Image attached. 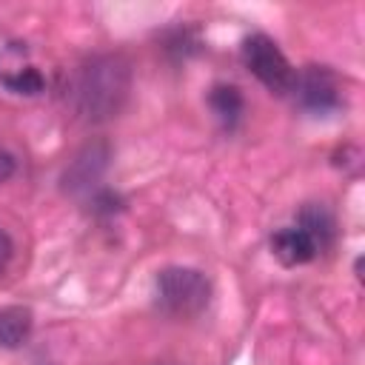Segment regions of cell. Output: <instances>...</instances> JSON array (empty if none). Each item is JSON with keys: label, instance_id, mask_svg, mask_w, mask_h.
Wrapping results in <instances>:
<instances>
[{"label": "cell", "instance_id": "6da1fadb", "mask_svg": "<svg viewBox=\"0 0 365 365\" xmlns=\"http://www.w3.org/2000/svg\"><path fill=\"white\" fill-rule=\"evenodd\" d=\"M128 86H131L128 63L117 54H100L86 60L74 71V80L68 83L66 94L83 120L100 123L117 117V111L128 97Z\"/></svg>", "mask_w": 365, "mask_h": 365}, {"label": "cell", "instance_id": "7a4b0ae2", "mask_svg": "<svg viewBox=\"0 0 365 365\" xmlns=\"http://www.w3.org/2000/svg\"><path fill=\"white\" fill-rule=\"evenodd\" d=\"M154 302L168 317H177V319L197 317L211 302V279L197 268L168 265V268L157 271Z\"/></svg>", "mask_w": 365, "mask_h": 365}, {"label": "cell", "instance_id": "3957f363", "mask_svg": "<svg viewBox=\"0 0 365 365\" xmlns=\"http://www.w3.org/2000/svg\"><path fill=\"white\" fill-rule=\"evenodd\" d=\"M242 63L245 68L271 91V94H291L294 83H297V68L288 63V57L282 54V48L277 46V40H271L262 31H254L242 40Z\"/></svg>", "mask_w": 365, "mask_h": 365}, {"label": "cell", "instance_id": "277c9868", "mask_svg": "<svg viewBox=\"0 0 365 365\" xmlns=\"http://www.w3.org/2000/svg\"><path fill=\"white\" fill-rule=\"evenodd\" d=\"M294 94L305 111L319 114V117L336 111L342 103L339 80L328 66H305L302 71H297Z\"/></svg>", "mask_w": 365, "mask_h": 365}, {"label": "cell", "instance_id": "5b68a950", "mask_svg": "<svg viewBox=\"0 0 365 365\" xmlns=\"http://www.w3.org/2000/svg\"><path fill=\"white\" fill-rule=\"evenodd\" d=\"M0 86L23 97H34L46 88V77L26 60V48L20 43H11L0 51Z\"/></svg>", "mask_w": 365, "mask_h": 365}, {"label": "cell", "instance_id": "8992f818", "mask_svg": "<svg viewBox=\"0 0 365 365\" xmlns=\"http://www.w3.org/2000/svg\"><path fill=\"white\" fill-rule=\"evenodd\" d=\"M271 254H274L282 265L294 268V265L311 262L319 251H317V245L311 242V237H308L302 228H297V225H282V228H277V231L271 234Z\"/></svg>", "mask_w": 365, "mask_h": 365}, {"label": "cell", "instance_id": "52a82bcc", "mask_svg": "<svg viewBox=\"0 0 365 365\" xmlns=\"http://www.w3.org/2000/svg\"><path fill=\"white\" fill-rule=\"evenodd\" d=\"M297 228H302L311 237L317 251H328L336 240V220L325 202H305L297 214Z\"/></svg>", "mask_w": 365, "mask_h": 365}, {"label": "cell", "instance_id": "ba28073f", "mask_svg": "<svg viewBox=\"0 0 365 365\" xmlns=\"http://www.w3.org/2000/svg\"><path fill=\"white\" fill-rule=\"evenodd\" d=\"M34 328V314L26 305H6L0 308V348L17 351L29 342Z\"/></svg>", "mask_w": 365, "mask_h": 365}, {"label": "cell", "instance_id": "9c48e42d", "mask_svg": "<svg viewBox=\"0 0 365 365\" xmlns=\"http://www.w3.org/2000/svg\"><path fill=\"white\" fill-rule=\"evenodd\" d=\"M208 106L214 111V117L220 120V125L225 131L237 128V123L242 120V111H245V97L237 86L231 83H217L211 91H208Z\"/></svg>", "mask_w": 365, "mask_h": 365}, {"label": "cell", "instance_id": "30bf717a", "mask_svg": "<svg viewBox=\"0 0 365 365\" xmlns=\"http://www.w3.org/2000/svg\"><path fill=\"white\" fill-rule=\"evenodd\" d=\"M14 171H17V160L11 157V151L6 145H0V182H6Z\"/></svg>", "mask_w": 365, "mask_h": 365}, {"label": "cell", "instance_id": "8fae6325", "mask_svg": "<svg viewBox=\"0 0 365 365\" xmlns=\"http://www.w3.org/2000/svg\"><path fill=\"white\" fill-rule=\"evenodd\" d=\"M11 254H14V242H11L9 231H3V228H0V274L9 268V262H11Z\"/></svg>", "mask_w": 365, "mask_h": 365}, {"label": "cell", "instance_id": "7c38bea8", "mask_svg": "<svg viewBox=\"0 0 365 365\" xmlns=\"http://www.w3.org/2000/svg\"><path fill=\"white\" fill-rule=\"evenodd\" d=\"M151 365H174V362H151Z\"/></svg>", "mask_w": 365, "mask_h": 365}]
</instances>
